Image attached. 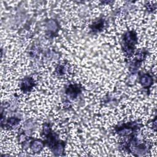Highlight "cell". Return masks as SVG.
<instances>
[{
    "mask_svg": "<svg viewBox=\"0 0 157 157\" xmlns=\"http://www.w3.org/2000/svg\"><path fill=\"white\" fill-rule=\"evenodd\" d=\"M137 42L136 34L133 31L126 33L123 37L124 50L126 54L131 55L133 53L134 46Z\"/></svg>",
    "mask_w": 157,
    "mask_h": 157,
    "instance_id": "cell-1",
    "label": "cell"
},
{
    "mask_svg": "<svg viewBox=\"0 0 157 157\" xmlns=\"http://www.w3.org/2000/svg\"><path fill=\"white\" fill-rule=\"evenodd\" d=\"M44 144L40 140H36L31 143L30 148L35 153L39 152L43 148Z\"/></svg>",
    "mask_w": 157,
    "mask_h": 157,
    "instance_id": "cell-3",
    "label": "cell"
},
{
    "mask_svg": "<svg viewBox=\"0 0 157 157\" xmlns=\"http://www.w3.org/2000/svg\"><path fill=\"white\" fill-rule=\"evenodd\" d=\"M140 82L143 86L148 87L151 85L153 82V79L151 75L148 74H145L140 77Z\"/></svg>",
    "mask_w": 157,
    "mask_h": 157,
    "instance_id": "cell-2",
    "label": "cell"
},
{
    "mask_svg": "<svg viewBox=\"0 0 157 157\" xmlns=\"http://www.w3.org/2000/svg\"><path fill=\"white\" fill-rule=\"evenodd\" d=\"M34 85V82L32 78H28L24 79L23 82L21 83V89H23L24 91H28Z\"/></svg>",
    "mask_w": 157,
    "mask_h": 157,
    "instance_id": "cell-5",
    "label": "cell"
},
{
    "mask_svg": "<svg viewBox=\"0 0 157 157\" xmlns=\"http://www.w3.org/2000/svg\"><path fill=\"white\" fill-rule=\"evenodd\" d=\"M58 29V25L55 20H50L47 23V29L49 32V34H55Z\"/></svg>",
    "mask_w": 157,
    "mask_h": 157,
    "instance_id": "cell-4",
    "label": "cell"
}]
</instances>
